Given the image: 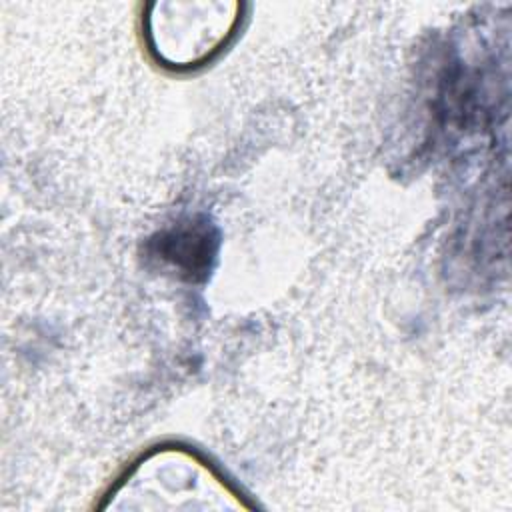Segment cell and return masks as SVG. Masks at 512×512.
Returning a JSON list of instances; mask_svg holds the SVG:
<instances>
[{
	"label": "cell",
	"instance_id": "obj_1",
	"mask_svg": "<svg viewBox=\"0 0 512 512\" xmlns=\"http://www.w3.org/2000/svg\"><path fill=\"white\" fill-rule=\"evenodd\" d=\"M238 10V4L228 2L154 4L146 20L150 50L172 68L200 66L228 44Z\"/></svg>",
	"mask_w": 512,
	"mask_h": 512
},
{
	"label": "cell",
	"instance_id": "obj_2",
	"mask_svg": "<svg viewBox=\"0 0 512 512\" xmlns=\"http://www.w3.org/2000/svg\"><path fill=\"white\" fill-rule=\"evenodd\" d=\"M216 246V230L206 220L196 218L180 222L152 240L154 256L188 280H198L208 274Z\"/></svg>",
	"mask_w": 512,
	"mask_h": 512
}]
</instances>
